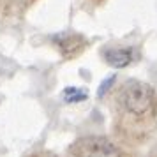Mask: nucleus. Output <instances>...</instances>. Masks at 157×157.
I'll return each mask as SVG.
<instances>
[{
  "label": "nucleus",
  "mask_w": 157,
  "mask_h": 157,
  "mask_svg": "<svg viewBox=\"0 0 157 157\" xmlns=\"http://www.w3.org/2000/svg\"><path fill=\"white\" fill-rule=\"evenodd\" d=\"M117 104L129 117L148 118L154 117L157 109V97L148 83L140 79H127L117 92Z\"/></svg>",
  "instance_id": "f257e3e1"
},
{
  "label": "nucleus",
  "mask_w": 157,
  "mask_h": 157,
  "mask_svg": "<svg viewBox=\"0 0 157 157\" xmlns=\"http://www.w3.org/2000/svg\"><path fill=\"white\" fill-rule=\"evenodd\" d=\"M74 157H120V150L104 136H85L71 145Z\"/></svg>",
  "instance_id": "f03ea898"
},
{
  "label": "nucleus",
  "mask_w": 157,
  "mask_h": 157,
  "mask_svg": "<svg viewBox=\"0 0 157 157\" xmlns=\"http://www.w3.org/2000/svg\"><path fill=\"white\" fill-rule=\"evenodd\" d=\"M58 48H60V53L62 57L71 60V58L78 57L81 51L85 50L86 46V39L79 34H69V36H62L57 39Z\"/></svg>",
  "instance_id": "7ed1b4c3"
},
{
  "label": "nucleus",
  "mask_w": 157,
  "mask_h": 157,
  "mask_svg": "<svg viewBox=\"0 0 157 157\" xmlns=\"http://www.w3.org/2000/svg\"><path fill=\"white\" fill-rule=\"evenodd\" d=\"M104 58L111 67L124 69L132 62V53H131V50H125V48H111V50L104 51Z\"/></svg>",
  "instance_id": "20e7f679"
},
{
  "label": "nucleus",
  "mask_w": 157,
  "mask_h": 157,
  "mask_svg": "<svg viewBox=\"0 0 157 157\" xmlns=\"http://www.w3.org/2000/svg\"><path fill=\"white\" fill-rule=\"evenodd\" d=\"M64 99L65 102H79V101L86 99V92L83 88H74V86H67L64 90Z\"/></svg>",
  "instance_id": "39448f33"
},
{
  "label": "nucleus",
  "mask_w": 157,
  "mask_h": 157,
  "mask_svg": "<svg viewBox=\"0 0 157 157\" xmlns=\"http://www.w3.org/2000/svg\"><path fill=\"white\" fill-rule=\"evenodd\" d=\"M115 79H117V76H115V74H109V76H108V78L102 81V83H101L99 90H97V97H99V99L108 92V90H109V88H111V85L115 83Z\"/></svg>",
  "instance_id": "423d86ee"
},
{
  "label": "nucleus",
  "mask_w": 157,
  "mask_h": 157,
  "mask_svg": "<svg viewBox=\"0 0 157 157\" xmlns=\"http://www.w3.org/2000/svg\"><path fill=\"white\" fill-rule=\"evenodd\" d=\"M95 2H102V0H95Z\"/></svg>",
  "instance_id": "0eeeda50"
}]
</instances>
